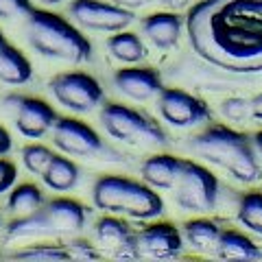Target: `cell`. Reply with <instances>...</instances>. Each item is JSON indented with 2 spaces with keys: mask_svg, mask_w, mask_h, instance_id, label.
<instances>
[{
  "mask_svg": "<svg viewBox=\"0 0 262 262\" xmlns=\"http://www.w3.org/2000/svg\"><path fill=\"white\" fill-rule=\"evenodd\" d=\"M196 57L234 75L262 72V0H199L186 15Z\"/></svg>",
  "mask_w": 262,
  "mask_h": 262,
  "instance_id": "6da1fadb",
  "label": "cell"
},
{
  "mask_svg": "<svg viewBox=\"0 0 262 262\" xmlns=\"http://www.w3.org/2000/svg\"><path fill=\"white\" fill-rule=\"evenodd\" d=\"M190 149L241 184H256L262 179V166L251 138L232 127L210 125L192 138Z\"/></svg>",
  "mask_w": 262,
  "mask_h": 262,
  "instance_id": "7a4b0ae2",
  "label": "cell"
},
{
  "mask_svg": "<svg viewBox=\"0 0 262 262\" xmlns=\"http://www.w3.org/2000/svg\"><path fill=\"white\" fill-rule=\"evenodd\" d=\"M27 42L39 57L66 63L92 59V44L75 24L46 9H33L24 24Z\"/></svg>",
  "mask_w": 262,
  "mask_h": 262,
  "instance_id": "3957f363",
  "label": "cell"
},
{
  "mask_svg": "<svg viewBox=\"0 0 262 262\" xmlns=\"http://www.w3.org/2000/svg\"><path fill=\"white\" fill-rule=\"evenodd\" d=\"M96 210L122 219L155 221L164 214V201L155 188L122 175H101L92 186Z\"/></svg>",
  "mask_w": 262,
  "mask_h": 262,
  "instance_id": "277c9868",
  "label": "cell"
},
{
  "mask_svg": "<svg viewBox=\"0 0 262 262\" xmlns=\"http://www.w3.org/2000/svg\"><path fill=\"white\" fill-rule=\"evenodd\" d=\"M101 125L114 140L140 149H162L168 144V136L158 122L144 112L120 103H107L101 107Z\"/></svg>",
  "mask_w": 262,
  "mask_h": 262,
  "instance_id": "5b68a950",
  "label": "cell"
},
{
  "mask_svg": "<svg viewBox=\"0 0 262 262\" xmlns=\"http://www.w3.org/2000/svg\"><path fill=\"white\" fill-rule=\"evenodd\" d=\"M170 192L179 210L190 214H210L219 203V179L210 168L184 160V168Z\"/></svg>",
  "mask_w": 262,
  "mask_h": 262,
  "instance_id": "8992f818",
  "label": "cell"
},
{
  "mask_svg": "<svg viewBox=\"0 0 262 262\" xmlns=\"http://www.w3.org/2000/svg\"><path fill=\"white\" fill-rule=\"evenodd\" d=\"M53 134V144L59 149L63 155L70 158H81V160H98L105 155H112L114 160H120L116 151H112L103 138L88 125V122L79 118H57L51 129Z\"/></svg>",
  "mask_w": 262,
  "mask_h": 262,
  "instance_id": "52a82bcc",
  "label": "cell"
},
{
  "mask_svg": "<svg viewBox=\"0 0 262 262\" xmlns=\"http://www.w3.org/2000/svg\"><path fill=\"white\" fill-rule=\"evenodd\" d=\"M48 90L61 107L75 112V114H88L96 110L103 103V88L101 83L88 72L72 70V72H59L48 81Z\"/></svg>",
  "mask_w": 262,
  "mask_h": 262,
  "instance_id": "ba28073f",
  "label": "cell"
},
{
  "mask_svg": "<svg viewBox=\"0 0 262 262\" xmlns=\"http://www.w3.org/2000/svg\"><path fill=\"white\" fill-rule=\"evenodd\" d=\"M3 110L13 118V125L18 134L29 140H39L53 129L55 120L59 118L53 105H48L42 98L9 94L3 98Z\"/></svg>",
  "mask_w": 262,
  "mask_h": 262,
  "instance_id": "9c48e42d",
  "label": "cell"
},
{
  "mask_svg": "<svg viewBox=\"0 0 262 262\" xmlns=\"http://www.w3.org/2000/svg\"><path fill=\"white\" fill-rule=\"evenodd\" d=\"M68 13L79 29L94 33L125 31L134 24L136 18L134 11L122 9L114 3H105V0H72Z\"/></svg>",
  "mask_w": 262,
  "mask_h": 262,
  "instance_id": "30bf717a",
  "label": "cell"
},
{
  "mask_svg": "<svg viewBox=\"0 0 262 262\" xmlns=\"http://www.w3.org/2000/svg\"><path fill=\"white\" fill-rule=\"evenodd\" d=\"M158 112L164 122L175 129H190L212 118V112L201 98L179 88H162L158 94Z\"/></svg>",
  "mask_w": 262,
  "mask_h": 262,
  "instance_id": "8fae6325",
  "label": "cell"
},
{
  "mask_svg": "<svg viewBox=\"0 0 262 262\" xmlns=\"http://www.w3.org/2000/svg\"><path fill=\"white\" fill-rule=\"evenodd\" d=\"M138 243V256L140 258H153V260H170L182 256L184 251V238L182 232L170 223H151L136 232Z\"/></svg>",
  "mask_w": 262,
  "mask_h": 262,
  "instance_id": "7c38bea8",
  "label": "cell"
},
{
  "mask_svg": "<svg viewBox=\"0 0 262 262\" xmlns=\"http://www.w3.org/2000/svg\"><path fill=\"white\" fill-rule=\"evenodd\" d=\"M94 238L105 253L112 258H140L138 256V243H136V229L131 227L122 216L105 214L96 221L94 225Z\"/></svg>",
  "mask_w": 262,
  "mask_h": 262,
  "instance_id": "4fadbf2b",
  "label": "cell"
},
{
  "mask_svg": "<svg viewBox=\"0 0 262 262\" xmlns=\"http://www.w3.org/2000/svg\"><path fill=\"white\" fill-rule=\"evenodd\" d=\"M114 88L122 96L136 103H146L158 98L162 92V75L155 68H140V66H129L114 72Z\"/></svg>",
  "mask_w": 262,
  "mask_h": 262,
  "instance_id": "5bb4252c",
  "label": "cell"
},
{
  "mask_svg": "<svg viewBox=\"0 0 262 262\" xmlns=\"http://www.w3.org/2000/svg\"><path fill=\"white\" fill-rule=\"evenodd\" d=\"M42 210H44L48 225H51L55 236H72V234H79L81 229L85 227L88 212L75 199L55 196V199L44 203Z\"/></svg>",
  "mask_w": 262,
  "mask_h": 262,
  "instance_id": "9a60e30c",
  "label": "cell"
},
{
  "mask_svg": "<svg viewBox=\"0 0 262 262\" xmlns=\"http://www.w3.org/2000/svg\"><path fill=\"white\" fill-rule=\"evenodd\" d=\"M142 35L160 51H170L179 44L184 20L177 11H158L142 18Z\"/></svg>",
  "mask_w": 262,
  "mask_h": 262,
  "instance_id": "2e32d148",
  "label": "cell"
},
{
  "mask_svg": "<svg viewBox=\"0 0 262 262\" xmlns=\"http://www.w3.org/2000/svg\"><path fill=\"white\" fill-rule=\"evenodd\" d=\"M184 168V158H175L170 153H155L146 158L140 166V177L155 190H173L179 173Z\"/></svg>",
  "mask_w": 262,
  "mask_h": 262,
  "instance_id": "e0dca14e",
  "label": "cell"
},
{
  "mask_svg": "<svg viewBox=\"0 0 262 262\" xmlns=\"http://www.w3.org/2000/svg\"><path fill=\"white\" fill-rule=\"evenodd\" d=\"M221 232H223V227H221L216 221L206 219V216L186 221L182 225L184 245H188V247L196 253H214L219 238H221Z\"/></svg>",
  "mask_w": 262,
  "mask_h": 262,
  "instance_id": "ac0fdd59",
  "label": "cell"
},
{
  "mask_svg": "<svg viewBox=\"0 0 262 262\" xmlns=\"http://www.w3.org/2000/svg\"><path fill=\"white\" fill-rule=\"evenodd\" d=\"M46 236H55V234H53L51 225H48V219L42 208L37 212H31V214H22L18 219H13L5 229L7 243L37 241V238H46Z\"/></svg>",
  "mask_w": 262,
  "mask_h": 262,
  "instance_id": "d6986e66",
  "label": "cell"
},
{
  "mask_svg": "<svg viewBox=\"0 0 262 262\" xmlns=\"http://www.w3.org/2000/svg\"><path fill=\"white\" fill-rule=\"evenodd\" d=\"M31 77H33V66L29 57L11 44L0 46V83L24 85L31 81Z\"/></svg>",
  "mask_w": 262,
  "mask_h": 262,
  "instance_id": "ffe728a7",
  "label": "cell"
},
{
  "mask_svg": "<svg viewBox=\"0 0 262 262\" xmlns=\"http://www.w3.org/2000/svg\"><path fill=\"white\" fill-rule=\"evenodd\" d=\"M214 253L225 260H260L262 258V249L247 234L238 232V229H223Z\"/></svg>",
  "mask_w": 262,
  "mask_h": 262,
  "instance_id": "44dd1931",
  "label": "cell"
},
{
  "mask_svg": "<svg viewBox=\"0 0 262 262\" xmlns=\"http://www.w3.org/2000/svg\"><path fill=\"white\" fill-rule=\"evenodd\" d=\"M79 166L70 160V155H57L51 160L42 173V182L46 188H51L55 192H68L79 184Z\"/></svg>",
  "mask_w": 262,
  "mask_h": 262,
  "instance_id": "7402d4cb",
  "label": "cell"
},
{
  "mask_svg": "<svg viewBox=\"0 0 262 262\" xmlns=\"http://www.w3.org/2000/svg\"><path fill=\"white\" fill-rule=\"evenodd\" d=\"M105 46H107L110 55L120 63L134 66L146 57V46L140 39V35H138V33H131L127 29L112 33L107 37V42H105Z\"/></svg>",
  "mask_w": 262,
  "mask_h": 262,
  "instance_id": "603a6c76",
  "label": "cell"
},
{
  "mask_svg": "<svg viewBox=\"0 0 262 262\" xmlns=\"http://www.w3.org/2000/svg\"><path fill=\"white\" fill-rule=\"evenodd\" d=\"M44 192L42 188L35 184H18L9 190V199H7V210L11 214H31V212H37L44 206Z\"/></svg>",
  "mask_w": 262,
  "mask_h": 262,
  "instance_id": "cb8c5ba5",
  "label": "cell"
},
{
  "mask_svg": "<svg viewBox=\"0 0 262 262\" xmlns=\"http://www.w3.org/2000/svg\"><path fill=\"white\" fill-rule=\"evenodd\" d=\"M236 219L247 232L262 236V192H245L238 199Z\"/></svg>",
  "mask_w": 262,
  "mask_h": 262,
  "instance_id": "d4e9b609",
  "label": "cell"
},
{
  "mask_svg": "<svg viewBox=\"0 0 262 262\" xmlns=\"http://www.w3.org/2000/svg\"><path fill=\"white\" fill-rule=\"evenodd\" d=\"M18 260H70V253L66 245L57 243H31L27 247L11 253Z\"/></svg>",
  "mask_w": 262,
  "mask_h": 262,
  "instance_id": "484cf974",
  "label": "cell"
},
{
  "mask_svg": "<svg viewBox=\"0 0 262 262\" xmlns=\"http://www.w3.org/2000/svg\"><path fill=\"white\" fill-rule=\"evenodd\" d=\"M20 158H22L24 168H27L31 175L42 177V173L46 170V166H48V164H51V160L55 158V153L48 149V146H44V144L33 142V144L24 146L22 153H20Z\"/></svg>",
  "mask_w": 262,
  "mask_h": 262,
  "instance_id": "4316f807",
  "label": "cell"
},
{
  "mask_svg": "<svg viewBox=\"0 0 262 262\" xmlns=\"http://www.w3.org/2000/svg\"><path fill=\"white\" fill-rule=\"evenodd\" d=\"M221 114L232 122H245L247 118H251V105H249L247 98L229 96L221 103Z\"/></svg>",
  "mask_w": 262,
  "mask_h": 262,
  "instance_id": "83f0119b",
  "label": "cell"
},
{
  "mask_svg": "<svg viewBox=\"0 0 262 262\" xmlns=\"http://www.w3.org/2000/svg\"><path fill=\"white\" fill-rule=\"evenodd\" d=\"M33 11L31 0H0V20L27 18Z\"/></svg>",
  "mask_w": 262,
  "mask_h": 262,
  "instance_id": "f1b7e54d",
  "label": "cell"
},
{
  "mask_svg": "<svg viewBox=\"0 0 262 262\" xmlns=\"http://www.w3.org/2000/svg\"><path fill=\"white\" fill-rule=\"evenodd\" d=\"M66 249H68L70 258H77V260H96L101 253H98L96 245H92L90 241L83 238H72L66 243Z\"/></svg>",
  "mask_w": 262,
  "mask_h": 262,
  "instance_id": "f546056e",
  "label": "cell"
},
{
  "mask_svg": "<svg viewBox=\"0 0 262 262\" xmlns=\"http://www.w3.org/2000/svg\"><path fill=\"white\" fill-rule=\"evenodd\" d=\"M15 179H18V166L3 155L0 158V194L9 192L15 186Z\"/></svg>",
  "mask_w": 262,
  "mask_h": 262,
  "instance_id": "4dcf8cb0",
  "label": "cell"
},
{
  "mask_svg": "<svg viewBox=\"0 0 262 262\" xmlns=\"http://www.w3.org/2000/svg\"><path fill=\"white\" fill-rule=\"evenodd\" d=\"M11 149H13L11 134H9V131H7L3 125H0V158H3V155H7Z\"/></svg>",
  "mask_w": 262,
  "mask_h": 262,
  "instance_id": "1f68e13d",
  "label": "cell"
},
{
  "mask_svg": "<svg viewBox=\"0 0 262 262\" xmlns=\"http://www.w3.org/2000/svg\"><path fill=\"white\" fill-rule=\"evenodd\" d=\"M110 3L122 7V9H129V11H136V9H142L151 3V0H110Z\"/></svg>",
  "mask_w": 262,
  "mask_h": 262,
  "instance_id": "d6a6232c",
  "label": "cell"
},
{
  "mask_svg": "<svg viewBox=\"0 0 262 262\" xmlns=\"http://www.w3.org/2000/svg\"><path fill=\"white\" fill-rule=\"evenodd\" d=\"M249 105H251V118L262 120V92L256 94L253 98H249Z\"/></svg>",
  "mask_w": 262,
  "mask_h": 262,
  "instance_id": "836d02e7",
  "label": "cell"
},
{
  "mask_svg": "<svg viewBox=\"0 0 262 262\" xmlns=\"http://www.w3.org/2000/svg\"><path fill=\"white\" fill-rule=\"evenodd\" d=\"M162 3L166 5L168 9L177 11V9H186V7H192L194 3H199V0H162Z\"/></svg>",
  "mask_w": 262,
  "mask_h": 262,
  "instance_id": "e575fe53",
  "label": "cell"
},
{
  "mask_svg": "<svg viewBox=\"0 0 262 262\" xmlns=\"http://www.w3.org/2000/svg\"><path fill=\"white\" fill-rule=\"evenodd\" d=\"M251 142H253V149H256L258 158H262V129H260V131H256V134H253Z\"/></svg>",
  "mask_w": 262,
  "mask_h": 262,
  "instance_id": "d590c367",
  "label": "cell"
},
{
  "mask_svg": "<svg viewBox=\"0 0 262 262\" xmlns=\"http://www.w3.org/2000/svg\"><path fill=\"white\" fill-rule=\"evenodd\" d=\"M42 5H59V3H63V0H39Z\"/></svg>",
  "mask_w": 262,
  "mask_h": 262,
  "instance_id": "8d00e7d4",
  "label": "cell"
},
{
  "mask_svg": "<svg viewBox=\"0 0 262 262\" xmlns=\"http://www.w3.org/2000/svg\"><path fill=\"white\" fill-rule=\"evenodd\" d=\"M3 44H7V39H5V35H3V31H0V46Z\"/></svg>",
  "mask_w": 262,
  "mask_h": 262,
  "instance_id": "74e56055",
  "label": "cell"
},
{
  "mask_svg": "<svg viewBox=\"0 0 262 262\" xmlns=\"http://www.w3.org/2000/svg\"><path fill=\"white\" fill-rule=\"evenodd\" d=\"M0 221H3V216H0Z\"/></svg>",
  "mask_w": 262,
  "mask_h": 262,
  "instance_id": "f35d334b",
  "label": "cell"
}]
</instances>
